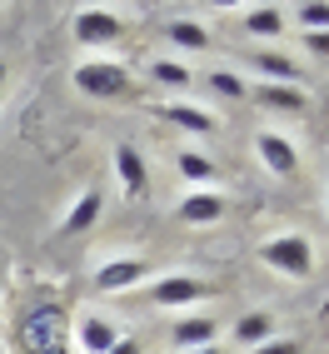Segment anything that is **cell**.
I'll return each mask as SVG.
<instances>
[{
    "label": "cell",
    "mask_w": 329,
    "mask_h": 354,
    "mask_svg": "<svg viewBox=\"0 0 329 354\" xmlns=\"http://www.w3.org/2000/svg\"><path fill=\"white\" fill-rule=\"evenodd\" d=\"M70 80H75V90L90 95V100H120V95L135 90L130 65H120V60H85V65H75Z\"/></svg>",
    "instance_id": "obj_1"
},
{
    "label": "cell",
    "mask_w": 329,
    "mask_h": 354,
    "mask_svg": "<svg viewBox=\"0 0 329 354\" xmlns=\"http://www.w3.org/2000/svg\"><path fill=\"white\" fill-rule=\"evenodd\" d=\"M260 259L285 279H310L314 274V245L304 234H274V240L260 245Z\"/></svg>",
    "instance_id": "obj_2"
},
{
    "label": "cell",
    "mask_w": 329,
    "mask_h": 354,
    "mask_svg": "<svg viewBox=\"0 0 329 354\" xmlns=\"http://www.w3.org/2000/svg\"><path fill=\"white\" fill-rule=\"evenodd\" d=\"M65 344V310L60 304H40L35 315H26L20 324V349L26 354H55Z\"/></svg>",
    "instance_id": "obj_3"
},
{
    "label": "cell",
    "mask_w": 329,
    "mask_h": 354,
    "mask_svg": "<svg viewBox=\"0 0 329 354\" xmlns=\"http://www.w3.org/2000/svg\"><path fill=\"white\" fill-rule=\"evenodd\" d=\"M150 279V265L140 254H120V259H110V265L95 270V290L100 295H120V290H135V285H145Z\"/></svg>",
    "instance_id": "obj_4"
},
{
    "label": "cell",
    "mask_w": 329,
    "mask_h": 354,
    "mask_svg": "<svg viewBox=\"0 0 329 354\" xmlns=\"http://www.w3.org/2000/svg\"><path fill=\"white\" fill-rule=\"evenodd\" d=\"M120 35H125V20L105 6H90V10L75 15V40L80 45H115Z\"/></svg>",
    "instance_id": "obj_5"
},
{
    "label": "cell",
    "mask_w": 329,
    "mask_h": 354,
    "mask_svg": "<svg viewBox=\"0 0 329 354\" xmlns=\"http://www.w3.org/2000/svg\"><path fill=\"white\" fill-rule=\"evenodd\" d=\"M254 150H260V160H265V170H270V175H279V180L299 170L294 140H290V135H279V130H260V135H254Z\"/></svg>",
    "instance_id": "obj_6"
},
{
    "label": "cell",
    "mask_w": 329,
    "mask_h": 354,
    "mask_svg": "<svg viewBox=\"0 0 329 354\" xmlns=\"http://www.w3.org/2000/svg\"><path fill=\"white\" fill-rule=\"evenodd\" d=\"M115 175H120L130 200H145L150 195V170H145V155H140L135 145H115Z\"/></svg>",
    "instance_id": "obj_7"
},
{
    "label": "cell",
    "mask_w": 329,
    "mask_h": 354,
    "mask_svg": "<svg viewBox=\"0 0 329 354\" xmlns=\"http://www.w3.org/2000/svg\"><path fill=\"white\" fill-rule=\"evenodd\" d=\"M150 299L155 304H195V299H209V285L205 279H190V274H164V279H155V290H150Z\"/></svg>",
    "instance_id": "obj_8"
},
{
    "label": "cell",
    "mask_w": 329,
    "mask_h": 354,
    "mask_svg": "<svg viewBox=\"0 0 329 354\" xmlns=\"http://www.w3.org/2000/svg\"><path fill=\"white\" fill-rule=\"evenodd\" d=\"M215 335H220V324L209 315H190V319H180L170 329V344H175V354H190V349H209Z\"/></svg>",
    "instance_id": "obj_9"
},
{
    "label": "cell",
    "mask_w": 329,
    "mask_h": 354,
    "mask_svg": "<svg viewBox=\"0 0 329 354\" xmlns=\"http://www.w3.org/2000/svg\"><path fill=\"white\" fill-rule=\"evenodd\" d=\"M250 65L260 70V85H299L304 80V65H294L285 50H260V55H250Z\"/></svg>",
    "instance_id": "obj_10"
},
{
    "label": "cell",
    "mask_w": 329,
    "mask_h": 354,
    "mask_svg": "<svg viewBox=\"0 0 329 354\" xmlns=\"http://www.w3.org/2000/svg\"><path fill=\"white\" fill-rule=\"evenodd\" d=\"M220 215H225V200H220L215 190H195V195H185L180 209H175V220H180V225H195V230H200V225H215Z\"/></svg>",
    "instance_id": "obj_11"
},
{
    "label": "cell",
    "mask_w": 329,
    "mask_h": 354,
    "mask_svg": "<svg viewBox=\"0 0 329 354\" xmlns=\"http://www.w3.org/2000/svg\"><path fill=\"white\" fill-rule=\"evenodd\" d=\"M160 115H164L170 125L190 130V135H209V130H215V115L200 110V105H190V100H164V105H160Z\"/></svg>",
    "instance_id": "obj_12"
},
{
    "label": "cell",
    "mask_w": 329,
    "mask_h": 354,
    "mask_svg": "<svg viewBox=\"0 0 329 354\" xmlns=\"http://www.w3.org/2000/svg\"><path fill=\"white\" fill-rule=\"evenodd\" d=\"M75 339H80V354H110V344L120 339V335H115V324H110V319L85 315V319L75 324Z\"/></svg>",
    "instance_id": "obj_13"
},
{
    "label": "cell",
    "mask_w": 329,
    "mask_h": 354,
    "mask_svg": "<svg viewBox=\"0 0 329 354\" xmlns=\"http://www.w3.org/2000/svg\"><path fill=\"white\" fill-rule=\"evenodd\" d=\"M100 205H105V195L100 190H85L75 205H70V215H65V225H60V234H85L90 225L100 220Z\"/></svg>",
    "instance_id": "obj_14"
},
{
    "label": "cell",
    "mask_w": 329,
    "mask_h": 354,
    "mask_svg": "<svg viewBox=\"0 0 329 354\" xmlns=\"http://www.w3.org/2000/svg\"><path fill=\"white\" fill-rule=\"evenodd\" d=\"M254 100H260L265 110L299 115V110H304V90H299V85H254Z\"/></svg>",
    "instance_id": "obj_15"
},
{
    "label": "cell",
    "mask_w": 329,
    "mask_h": 354,
    "mask_svg": "<svg viewBox=\"0 0 329 354\" xmlns=\"http://www.w3.org/2000/svg\"><path fill=\"white\" fill-rule=\"evenodd\" d=\"M245 35H260V40L285 35V10H279V6H254V10H245Z\"/></svg>",
    "instance_id": "obj_16"
},
{
    "label": "cell",
    "mask_w": 329,
    "mask_h": 354,
    "mask_svg": "<svg viewBox=\"0 0 329 354\" xmlns=\"http://www.w3.org/2000/svg\"><path fill=\"white\" fill-rule=\"evenodd\" d=\"M265 339H274V319H270L265 310H250L240 324H234V344L254 349V344H265Z\"/></svg>",
    "instance_id": "obj_17"
},
{
    "label": "cell",
    "mask_w": 329,
    "mask_h": 354,
    "mask_svg": "<svg viewBox=\"0 0 329 354\" xmlns=\"http://www.w3.org/2000/svg\"><path fill=\"white\" fill-rule=\"evenodd\" d=\"M175 170H180V180H190V185H200V190H205V185L215 180V160L200 155V150H180Z\"/></svg>",
    "instance_id": "obj_18"
},
{
    "label": "cell",
    "mask_w": 329,
    "mask_h": 354,
    "mask_svg": "<svg viewBox=\"0 0 329 354\" xmlns=\"http://www.w3.org/2000/svg\"><path fill=\"white\" fill-rule=\"evenodd\" d=\"M164 35H170L175 45H185V50H209V30L200 26V20H170V26H164Z\"/></svg>",
    "instance_id": "obj_19"
},
{
    "label": "cell",
    "mask_w": 329,
    "mask_h": 354,
    "mask_svg": "<svg viewBox=\"0 0 329 354\" xmlns=\"http://www.w3.org/2000/svg\"><path fill=\"white\" fill-rule=\"evenodd\" d=\"M294 15V26L310 35V30H329V0H304V6L290 10Z\"/></svg>",
    "instance_id": "obj_20"
},
{
    "label": "cell",
    "mask_w": 329,
    "mask_h": 354,
    "mask_svg": "<svg viewBox=\"0 0 329 354\" xmlns=\"http://www.w3.org/2000/svg\"><path fill=\"white\" fill-rule=\"evenodd\" d=\"M205 85H209V95H220V100H245V80L234 75V70H209Z\"/></svg>",
    "instance_id": "obj_21"
},
{
    "label": "cell",
    "mask_w": 329,
    "mask_h": 354,
    "mask_svg": "<svg viewBox=\"0 0 329 354\" xmlns=\"http://www.w3.org/2000/svg\"><path fill=\"white\" fill-rule=\"evenodd\" d=\"M150 75H155L160 85H175V90H185V85L195 80V75H190V70H185L180 60H155V65H150Z\"/></svg>",
    "instance_id": "obj_22"
},
{
    "label": "cell",
    "mask_w": 329,
    "mask_h": 354,
    "mask_svg": "<svg viewBox=\"0 0 329 354\" xmlns=\"http://www.w3.org/2000/svg\"><path fill=\"white\" fill-rule=\"evenodd\" d=\"M245 354H304V344H299V339H290V335H285V339L274 335V339L254 344V349H245Z\"/></svg>",
    "instance_id": "obj_23"
},
{
    "label": "cell",
    "mask_w": 329,
    "mask_h": 354,
    "mask_svg": "<svg viewBox=\"0 0 329 354\" xmlns=\"http://www.w3.org/2000/svg\"><path fill=\"white\" fill-rule=\"evenodd\" d=\"M304 45H310L314 55H329V30H310V35H304Z\"/></svg>",
    "instance_id": "obj_24"
},
{
    "label": "cell",
    "mask_w": 329,
    "mask_h": 354,
    "mask_svg": "<svg viewBox=\"0 0 329 354\" xmlns=\"http://www.w3.org/2000/svg\"><path fill=\"white\" fill-rule=\"evenodd\" d=\"M110 354H145V344H140V339H130V335H120V339L110 344Z\"/></svg>",
    "instance_id": "obj_25"
},
{
    "label": "cell",
    "mask_w": 329,
    "mask_h": 354,
    "mask_svg": "<svg viewBox=\"0 0 329 354\" xmlns=\"http://www.w3.org/2000/svg\"><path fill=\"white\" fill-rule=\"evenodd\" d=\"M6 265H10V259H6V254H0V285H6Z\"/></svg>",
    "instance_id": "obj_26"
},
{
    "label": "cell",
    "mask_w": 329,
    "mask_h": 354,
    "mask_svg": "<svg viewBox=\"0 0 329 354\" xmlns=\"http://www.w3.org/2000/svg\"><path fill=\"white\" fill-rule=\"evenodd\" d=\"M190 354H220V344H209V349H190Z\"/></svg>",
    "instance_id": "obj_27"
},
{
    "label": "cell",
    "mask_w": 329,
    "mask_h": 354,
    "mask_svg": "<svg viewBox=\"0 0 329 354\" xmlns=\"http://www.w3.org/2000/svg\"><path fill=\"white\" fill-rule=\"evenodd\" d=\"M55 354H75V349H70V344H60V349H55Z\"/></svg>",
    "instance_id": "obj_28"
},
{
    "label": "cell",
    "mask_w": 329,
    "mask_h": 354,
    "mask_svg": "<svg viewBox=\"0 0 329 354\" xmlns=\"http://www.w3.org/2000/svg\"><path fill=\"white\" fill-rule=\"evenodd\" d=\"M0 80H6V60H0Z\"/></svg>",
    "instance_id": "obj_29"
},
{
    "label": "cell",
    "mask_w": 329,
    "mask_h": 354,
    "mask_svg": "<svg viewBox=\"0 0 329 354\" xmlns=\"http://www.w3.org/2000/svg\"><path fill=\"white\" fill-rule=\"evenodd\" d=\"M0 354H6V349H0Z\"/></svg>",
    "instance_id": "obj_30"
}]
</instances>
